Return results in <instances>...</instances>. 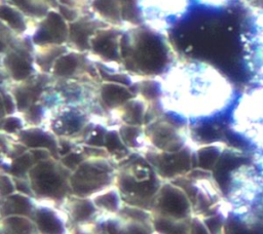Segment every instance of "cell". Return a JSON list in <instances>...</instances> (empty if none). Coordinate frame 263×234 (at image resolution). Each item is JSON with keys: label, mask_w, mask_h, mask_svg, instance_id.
<instances>
[{"label": "cell", "mask_w": 263, "mask_h": 234, "mask_svg": "<svg viewBox=\"0 0 263 234\" xmlns=\"http://www.w3.org/2000/svg\"><path fill=\"white\" fill-rule=\"evenodd\" d=\"M71 173L72 171L53 157L37 162L29 172V181L34 197L52 202L67 199L72 194Z\"/></svg>", "instance_id": "4"}, {"label": "cell", "mask_w": 263, "mask_h": 234, "mask_svg": "<svg viewBox=\"0 0 263 234\" xmlns=\"http://www.w3.org/2000/svg\"><path fill=\"white\" fill-rule=\"evenodd\" d=\"M145 134L152 148L159 151L176 152L187 146L182 127L168 119H153L146 124Z\"/></svg>", "instance_id": "9"}, {"label": "cell", "mask_w": 263, "mask_h": 234, "mask_svg": "<svg viewBox=\"0 0 263 234\" xmlns=\"http://www.w3.org/2000/svg\"><path fill=\"white\" fill-rule=\"evenodd\" d=\"M0 183H1L0 188H1V197L2 198L16 192L14 180L10 174H8L6 172H2Z\"/></svg>", "instance_id": "35"}, {"label": "cell", "mask_w": 263, "mask_h": 234, "mask_svg": "<svg viewBox=\"0 0 263 234\" xmlns=\"http://www.w3.org/2000/svg\"><path fill=\"white\" fill-rule=\"evenodd\" d=\"M118 131L123 144L128 149H139L142 147V139L146 136L145 129L142 126L122 124Z\"/></svg>", "instance_id": "31"}, {"label": "cell", "mask_w": 263, "mask_h": 234, "mask_svg": "<svg viewBox=\"0 0 263 234\" xmlns=\"http://www.w3.org/2000/svg\"><path fill=\"white\" fill-rule=\"evenodd\" d=\"M69 205L71 218L75 222H85L91 219L97 212L98 208L91 198H83L74 196Z\"/></svg>", "instance_id": "29"}, {"label": "cell", "mask_w": 263, "mask_h": 234, "mask_svg": "<svg viewBox=\"0 0 263 234\" xmlns=\"http://www.w3.org/2000/svg\"><path fill=\"white\" fill-rule=\"evenodd\" d=\"M107 231L109 234H153L154 232L152 225L127 220L119 216L117 219H110L107 222Z\"/></svg>", "instance_id": "23"}, {"label": "cell", "mask_w": 263, "mask_h": 234, "mask_svg": "<svg viewBox=\"0 0 263 234\" xmlns=\"http://www.w3.org/2000/svg\"><path fill=\"white\" fill-rule=\"evenodd\" d=\"M109 155H120L122 158L128 156V148L123 144L118 129H108L105 136V146Z\"/></svg>", "instance_id": "32"}, {"label": "cell", "mask_w": 263, "mask_h": 234, "mask_svg": "<svg viewBox=\"0 0 263 234\" xmlns=\"http://www.w3.org/2000/svg\"><path fill=\"white\" fill-rule=\"evenodd\" d=\"M87 123V117L83 111L76 107L65 106L51 119L48 129L59 138L68 139L83 132Z\"/></svg>", "instance_id": "14"}, {"label": "cell", "mask_w": 263, "mask_h": 234, "mask_svg": "<svg viewBox=\"0 0 263 234\" xmlns=\"http://www.w3.org/2000/svg\"><path fill=\"white\" fill-rule=\"evenodd\" d=\"M90 7L93 13L109 25H121L120 0H92Z\"/></svg>", "instance_id": "24"}, {"label": "cell", "mask_w": 263, "mask_h": 234, "mask_svg": "<svg viewBox=\"0 0 263 234\" xmlns=\"http://www.w3.org/2000/svg\"><path fill=\"white\" fill-rule=\"evenodd\" d=\"M117 168L107 157L86 158L70 177L72 195L91 198L115 185Z\"/></svg>", "instance_id": "5"}, {"label": "cell", "mask_w": 263, "mask_h": 234, "mask_svg": "<svg viewBox=\"0 0 263 234\" xmlns=\"http://www.w3.org/2000/svg\"><path fill=\"white\" fill-rule=\"evenodd\" d=\"M5 55L3 54L2 62L7 75L16 83L24 82L34 76L35 61L34 53L23 44L7 43Z\"/></svg>", "instance_id": "11"}, {"label": "cell", "mask_w": 263, "mask_h": 234, "mask_svg": "<svg viewBox=\"0 0 263 234\" xmlns=\"http://www.w3.org/2000/svg\"><path fill=\"white\" fill-rule=\"evenodd\" d=\"M222 152L223 149L218 144L201 145L193 151V168H201L212 172Z\"/></svg>", "instance_id": "22"}, {"label": "cell", "mask_w": 263, "mask_h": 234, "mask_svg": "<svg viewBox=\"0 0 263 234\" xmlns=\"http://www.w3.org/2000/svg\"><path fill=\"white\" fill-rule=\"evenodd\" d=\"M69 39V23L52 8L36 25L32 33L35 46L65 45Z\"/></svg>", "instance_id": "10"}, {"label": "cell", "mask_w": 263, "mask_h": 234, "mask_svg": "<svg viewBox=\"0 0 263 234\" xmlns=\"http://www.w3.org/2000/svg\"><path fill=\"white\" fill-rule=\"evenodd\" d=\"M17 141L31 149H46L50 151L53 158L60 160L59 156V139L49 129L33 126L24 128L17 134Z\"/></svg>", "instance_id": "15"}, {"label": "cell", "mask_w": 263, "mask_h": 234, "mask_svg": "<svg viewBox=\"0 0 263 234\" xmlns=\"http://www.w3.org/2000/svg\"><path fill=\"white\" fill-rule=\"evenodd\" d=\"M87 157L82 151H71L65 156L60 158V162L70 171H74Z\"/></svg>", "instance_id": "34"}, {"label": "cell", "mask_w": 263, "mask_h": 234, "mask_svg": "<svg viewBox=\"0 0 263 234\" xmlns=\"http://www.w3.org/2000/svg\"><path fill=\"white\" fill-rule=\"evenodd\" d=\"M36 204L33 201L32 196L14 192L4 198L1 202V217L8 216H24L28 218H33Z\"/></svg>", "instance_id": "19"}, {"label": "cell", "mask_w": 263, "mask_h": 234, "mask_svg": "<svg viewBox=\"0 0 263 234\" xmlns=\"http://www.w3.org/2000/svg\"><path fill=\"white\" fill-rule=\"evenodd\" d=\"M189 0H138L141 25L158 32L176 24L186 12Z\"/></svg>", "instance_id": "6"}, {"label": "cell", "mask_w": 263, "mask_h": 234, "mask_svg": "<svg viewBox=\"0 0 263 234\" xmlns=\"http://www.w3.org/2000/svg\"><path fill=\"white\" fill-rule=\"evenodd\" d=\"M170 48L161 32L146 26H132L121 32V65L133 74L144 77L164 74L174 64Z\"/></svg>", "instance_id": "2"}, {"label": "cell", "mask_w": 263, "mask_h": 234, "mask_svg": "<svg viewBox=\"0 0 263 234\" xmlns=\"http://www.w3.org/2000/svg\"><path fill=\"white\" fill-rule=\"evenodd\" d=\"M35 164L36 163L34 161L32 153L30 152V150H28L24 154L10 160V162L7 164L6 173L10 174L13 178L28 179L29 172Z\"/></svg>", "instance_id": "30"}, {"label": "cell", "mask_w": 263, "mask_h": 234, "mask_svg": "<svg viewBox=\"0 0 263 234\" xmlns=\"http://www.w3.org/2000/svg\"><path fill=\"white\" fill-rule=\"evenodd\" d=\"M91 199L98 209L114 215H117L123 205V201L115 185L96 194Z\"/></svg>", "instance_id": "28"}, {"label": "cell", "mask_w": 263, "mask_h": 234, "mask_svg": "<svg viewBox=\"0 0 263 234\" xmlns=\"http://www.w3.org/2000/svg\"><path fill=\"white\" fill-rule=\"evenodd\" d=\"M151 212L175 220H190L192 204L186 193L172 182H164L156 194Z\"/></svg>", "instance_id": "8"}, {"label": "cell", "mask_w": 263, "mask_h": 234, "mask_svg": "<svg viewBox=\"0 0 263 234\" xmlns=\"http://www.w3.org/2000/svg\"><path fill=\"white\" fill-rule=\"evenodd\" d=\"M2 234H39L34 221L24 216H8L1 220Z\"/></svg>", "instance_id": "26"}, {"label": "cell", "mask_w": 263, "mask_h": 234, "mask_svg": "<svg viewBox=\"0 0 263 234\" xmlns=\"http://www.w3.org/2000/svg\"><path fill=\"white\" fill-rule=\"evenodd\" d=\"M160 77V104L163 109L188 120L214 116L231 100L232 87L229 81L204 62H174Z\"/></svg>", "instance_id": "1"}, {"label": "cell", "mask_w": 263, "mask_h": 234, "mask_svg": "<svg viewBox=\"0 0 263 234\" xmlns=\"http://www.w3.org/2000/svg\"><path fill=\"white\" fill-rule=\"evenodd\" d=\"M13 178V177H12ZM14 180V184H15V189L16 192L29 195V196H34L33 195V191H32V187L28 179H20V178H13Z\"/></svg>", "instance_id": "38"}, {"label": "cell", "mask_w": 263, "mask_h": 234, "mask_svg": "<svg viewBox=\"0 0 263 234\" xmlns=\"http://www.w3.org/2000/svg\"><path fill=\"white\" fill-rule=\"evenodd\" d=\"M43 88L44 82L37 80L34 76L18 83V85L10 91L15 100L17 111L25 113L30 107L36 104L37 100L41 96Z\"/></svg>", "instance_id": "17"}, {"label": "cell", "mask_w": 263, "mask_h": 234, "mask_svg": "<svg viewBox=\"0 0 263 234\" xmlns=\"http://www.w3.org/2000/svg\"><path fill=\"white\" fill-rule=\"evenodd\" d=\"M99 95L103 105L110 110H117L136 94L124 84L105 81L101 84Z\"/></svg>", "instance_id": "18"}, {"label": "cell", "mask_w": 263, "mask_h": 234, "mask_svg": "<svg viewBox=\"0 0 263 234\" xmlns=\"http://www.w3.org/2000/svg\"><path fill=\"white\" fill-rule=\"evenodd\" d=\"M2 102H3V110L6 115H13L15 111H17L15 100L11 92H5L2 90Z\"/></svg>", "instance_id": "36"}, {"label": "cell", "mask_w": 263, "mask_h": 234, "mask_svg": "<svg viewBox=\"0 0 263 234\" xmlns=\"http://www.w3.org/2000/svg\"><path fill=\"white\" fill-rule=\"evenodd\" d=\"M121 32L109 26L97 31L89 43V52L105 63L121 65L120 38Z\"/></svg>", "instance_id": "12"}, {"label": "cell", "mask_w": 263, "mask_h": 234, "mask_svg": "<svg viewBox=\"0 0 263 234\" xmlns=\"http://www.w3.org/2000/svg\"><path fill=\"white\" fill-rule=\"evenodd\" d=\"M109 26L111 25L104 22L97 15H80L78 20L69 24L68 43L72 47L71 49L77 50L79 52L88 51L91 37L100 29Z\"/></svg>", "instance_id": "13"}, {"label": "cell", "mask_w": 263, "mask_h": 234, "mask_svg": "<svg viewBox=\"0 0 263 234\" xmlns=\"http://www.w3.org/2000/svg\"><path fill=\"white\" fill-rule=\"evenodd\" d=\"M28 16L15 6L9 3L1 5V20L10 31L15 34H24L28 30Z\"/></svg>", "instance_id": "27"}, {"label": "cell", "mask_w": 263, "mask_h": 234, "mask_svg": "<svg viewBox=\"0 0 263 234\" xmlns=\"http://www.w3.org/2000/svg\"><path fill=\"white\" fill-rule=\"evenodd\" d=\"M144 156L158 176L166 182L185 176L193 168V151L188 145L176 152L148 149Z\"/></svg>", "instance_id": "7"}, {"label": "cell", "mask_w": 263, "mask_h": 234, "mask_svg": "<svg viewBox=\"0 0 263 234\" xmlns=\"http://www.w3.org/2000/svg\"><path fill=\"white\" fill-rule=\"evenodd\" d=\"M25 128V121L18 117L13 115H7L2 119V131L7 134H17Z\"/></svg>", "instance_id": "33"}, {"label": "cell", "mask_w": 263, "mask_h": 234, "mask_svg": "<svg viewBox=\"0 0 263 234\" xmlns=\"http://www.w3.org/2000/svg\"><path fill=\"white\" fill-rule=\"evenodd\" d=\"M191 219L175 220L152 213V227L157 234H189Z\"/></svg>", "instance_id": "25"}, {"label": "cell", "mask_w": 263, "mask_h": 234, "mask_svg": "<svg viewBox=\"0 0 263 234\" xmlns=\"http://www.w3.org/2000/svg\"><path fill=\"white\" fill-rule=\"evenodd\" d=\"M117 168L115 187L124 204L151 211L163 181L144 155H129Z\"/></svg>", "instance_id": "3"}, {"label": "cell", "mask_w": 263, "mask_h": 234, "mask_svg": "<svg viewBox=\"0 0 263 234\" xmlns=\"http://www.w3.org/2000/svg\"><path fill=\"white\" fill-rule=\"evenodd\" d=\"M32 220L39 234H64L66 231L64 219L50 206L37 205Z\"/></svg>", "instance_id": "16"}, {"label": "cell", "mask_w": 263, "mask_h": 234, "mask_svg": "<svg viewBox=\"0 0 263 234\" xmlns=\"http://www.w3.org/2000/svg\"><path fill=\"white\" fill-rule=\"evenodd\" d=\"M82 52L74 49H69L63 53L53 64L51 74L59 79L73 78L82 67L86 65Z\"/></svg>", "instance_id": "20"}, {"label": "cell", "mask_w": 263, "mask_h": 234, "mask_svg": "<svg viewBox=\"0 0 263 234\" xmlns=\"http://www.w3.org/2000/svg\"><path fill=\"white\" fill-rule=\"evenodd\" d=\"M148 102L141 96H135L118 108V115L123 124L143 126L148 111Z\"/></svg>", "instance_id": "21"}, {"label": "cell", "mask_w": 263, "mask_h": 234, "mask_svg": "<svg viewBox=\"0 0 263 234\" xmlns=\"http://www.w3.org/2000/svg\"><path fill=\"white\" fill-rule=\"evenodd\" d=\"M189 234H211L206 228L202 218L193 216L190 223V232Z\"/></svg>", "instance_id": "37"}]
</instances>
